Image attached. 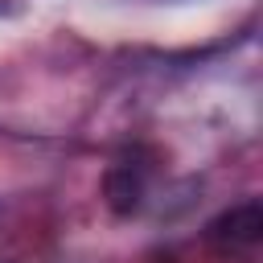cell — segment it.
Returning a JSON list of instances; mask_svg holds the SVG:
<instances>
[{
    "label": "cell",
    "instance_id": "obj_1",
    "mask_svg": "<svg viewBox=\"0 0 263 263\" xmlns=\"http://www.w3.org/2000/svg\"><path fill=\"white\" fill-rule=\"evenodd\" d=\"M259 238H263V205L259 201L230 205L205 226V242L218 255H247L259 247Z\"/></svg>",
    "mask_w": 263,
    "mask_h": 263
},
{
    "label": "cell",
    "instance_id": "obj_2",
    "mask_svg": "<svg viewBox=\"0 0 263 263\" xmlns=\"http://www.w3.org/2000/svg\"><path fill=\"white\" fill-rule=\"evenodd\" d=\"M144 189H148L144 164H136V160H115V164L107 168L103 193H107V205H111L115 214H136L140 201H144Z\"/></svg>",
    "mask_w": 263,
    "mask_h": 263
}]
</instances>
